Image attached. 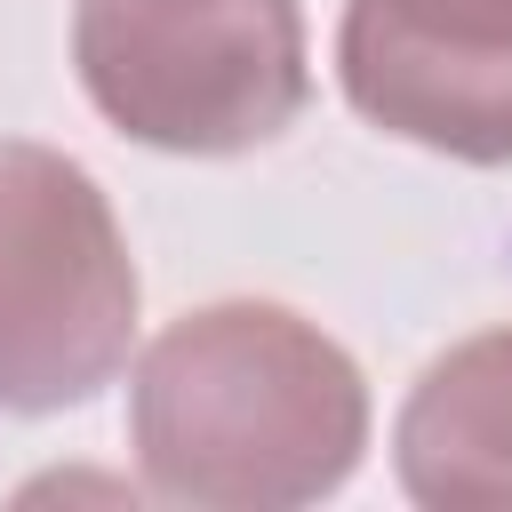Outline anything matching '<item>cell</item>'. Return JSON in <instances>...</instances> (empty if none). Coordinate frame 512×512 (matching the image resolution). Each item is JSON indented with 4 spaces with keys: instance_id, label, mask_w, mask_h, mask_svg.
Instances as JSON below:
<instances>
[{
    "instance_id": "obj_1",
    "label": "cell",
    "mask_w": 512,
    "mask_h": 512,
    "mask_svg": "<svg viewBox=\"0 0 512 512\" xmlns=\"http://www.w3.org/2000/svg\"><path fill=\"white\" fill-rule=\"evenodd\" d=\"M144 488L192 512H288L368 448V384L288 304H208L152 336L128 392Z\"/></svg>"
},
{
    "instance_id": "obj_2",
    "label": "cell",
    "mask_w": 512,
    "mask_h": 512,
    "mask_svg": "<svg viewBox=\"0 0 512 512\" xmlns=\"http://www.w3.org/2000/svg\"><path fill=\"white\" fill-rule=\"evenodd\" d=\"M72 64L88 104L160 152H256L312 96L296 0H80Z\"/></svg>"
},
{
    "instance_id": "obj_3",
    "label": "cell",
    "mask_w": 512,
    "mask_h": 512,
    "mask_svg": "<svg viewBox=\"0 0 512 512\" xmlns=\"http://www.w3.org/2000/svg\"><path fill=\"white\" fill-rule=\"evenodd\" d=\"M136 264L112 200L48 144L0 136V408L56 416L120 376Z\"/></svg>"
},
{
    "instance_id": "obj_4",
    "label": "cell",
    "mask_w": 512,
    "mask_h": 512,
    "mask_svg": "<svg viewBox=\"0 0 512 512\" xmlns=\"http://www.w3.org/2000/svg\"><path fill=\"white\" fill-rule=\"evenodd\" d=\"M336 72L384 136L472 168L512 160V0H344Z\"/></svg>"
},
{
    "instance_id": "obj_5",
    "label": "cell",
    "mask_w": 512,
    "mask_h": 512,
    "mask_svg": "<svg viewBox=\"0 0 512 512\" xmlns=\"http://www.w3.org/2000/svg\"><path fill=\"white\" fill-rule=\"evenodd\" d=\"M400 480L432 512H512V328L440 352L400 408Z\"/></svg>"
}]
</instances>
